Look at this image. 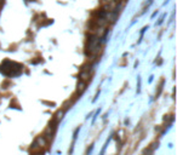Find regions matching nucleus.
Segmentation results:
<instances>
[{
	"label": "nucleus",
	"mask_w": 177,
	"mask_h": 155,
	"mask_svg": "<svg viewBox=\"0 0 177 155\" xmlns=\"http://www.w3.org/2000/svg\"><path fill=\"white\" fill-rule=\"evenodd\" d=\"M84 90H85V83L84 81H79V84H78V92L81 93Z\"/></svg>",
	"instance_id": "nucleus-3"
},
{
	"label": "nucleus",
	"mask_w": 177,
	"mask_h": 155,
	"mask_svg": "<svg viewBox=\"0 0 177 155\" xmlns=\"http://www.w3.org/2000/svg\"><path fill=\"white\" fill-rule=\"evenodd\" d=\"M35 142L38 143V145H39L40 148H43V147H45V145H46V141H45V138H44V137H38Z\"/></svg>",
	"instance_id": "nucleus-1"
},
{
	"label": "nucleus",
	"mask_w": 177,
	"mask_h": 155,
	"mask_svg": "<svg viewBox=\"0 0 177 155\" xmlns=\"http://www.w3.org/2000/svg\"><path fill=\"white\" fill-rule=\"evenodd\" d=\"M80 78H81V81L88 80V79H90V74H88L87 72H83V73L80 74Z\"/></svg>",
	"instance_id": "nucleus-2"
},
{
	"label": "nucleus",
	"mask_w": 177,
	"mask_h": 155,
	"mask_svg": "<svg viewBox=\"0 0 177 155\" xmlns=\"http://www.w3.org/2000/svg\"><path fill=\"white\" fill-rule=\"evenodd\" d=\"M120 1H121V0H114V3H115V4H118V3H120Z\"/></svg>",
	"instance_id": "nucleus-4"
}]
</instances>
